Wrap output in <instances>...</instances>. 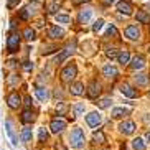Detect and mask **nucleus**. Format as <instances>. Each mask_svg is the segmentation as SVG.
Returning a JSON list of instances; mask_svg holds the SVG:
<instances>
[{"label": "nucleus", "mask_w": 150, "mask_h": 150, "mask_svg": "<svg viewBox=\"0 0 150 150\" xmlns=\"http://www.w3.org/2000/svg\"><path fill=\"white\" fill-rule=\"evenodd\" d=\"M84 142H86V139H84V132H83V130H81L79 127L73 129V132H71V135H69L71 147H73V149H83Z\"/></svg>", "instance_id": "1"}, {"label": "nucleus", "mask_w": 150, "mask_h": 150, "mask_svg": "<svg viewBox=\"0 0 150 150\" xmlns=\"http://www.w3.org/2000/svg\"><path fill=\"white\" fill-rule=\"evenodd\" d=\"M20 48V36L17 33H10L7 38V51L8 53H17Z\"/></svg>", "instance_id": "2"}, {"label": "nucleus", "mask_w": 150, "mask_h": 150, "mask_svg": "<svg viewBox=\"0 0 150 150\" xmlns=\"http://www.w3.org/2000/svg\"><path fill=\"white\" fill-rule=\"evenodd\" d=\"M76 73H78V69H76V66L74 64H68L64 69L61 71V78H63V81H71V79H74L76 78Z\"/></svg>", "instance_id": "3"}, {"label": "nucleus", "mask_w": 150, "mask_h": 150, "mask_svg": "<svg viewBox=\"0 0 150 150\" xmlns=\"http://www.w3.org/2000/svg\"><path fill=\"white\" fill-rule=\"evenodd\" d=\"M5 130H7V135L10 137L12 145L17 147V145H18V139H17V134H15V129H13V124H12V120H5Z\"/></svg>", "instance_id": "4"}, {"label": "nucleus", "mask_w": 150, "mask_h": 150, "mask_svg": "<svg viewBox=\"0 0 150 150\" xmlns=\"http://www.w3.org/2000/svg\"><path fill=\"white\" fill-rule=\"evenodd\" d=\"M64 129H66V120H63V119H53L51 124H50V130L53 134H59Z\"/></svg>", "instance_id": "5"}, {"label": "nucleus", "mask_w": 150, "mask_h": 150, "mask_svg": "<svg viewBox=\"0 0 150 150\" xmlns=\"http://www.w3.org/2000/svg\"><path fill=\"white\" fill-rule=\"evenodd\" d=\"M86 122H88L89 127H97L102 122V115L99 112H91V114L86 115Z\"/></svg>", "instance_id": "6"}, {"label": "nucleus", "mask_w": 150, "mask_h": 150, "mask_svg": "<svg viewBox=\"0 0 150 150\" xmlns=\"http://www.w3.org/2000/svg\"><path fill=\"white\" fill-rule=\"evenodd\" d=\"M7 102L12 109H17L20 104H22V97L18 96V93H10L8 97H7Z\"/></svg>", "instance_id": "7"}, {"label": "nucleus", "mask_w": 150, "mask_h": 150, "mask_svg": "<svg viewBox=\"0 0 150 150\" xmlns=\"http://www.w3.org/2000/svg\"><path fill=\"white\" fill-rule=\"evenodd\" d=\"M124 33H125V36L129 40H139V36H140V31H139V28L135 25H129Z\"/></svg>", "instance_id": "8"}, {"label": "nucleus", "mask_w": 150, "mask_h": 150, "mask_svg": "<svg viewBox=\"0 0 150 150\" xmlns=\"http://www.w3.org/2000/svg\"><path fill=\"white\" fill-rule=\"evenodd\" d=\"M119 129H120V132H124L125 135H130V134H134V130H135V124H134L132 120H124L119 125Z\"/></svg>", "instance_id": "9"}, {"label": "nucleus", "mask_w": 150, "mask_h": 150, "mask_svg": "<svg viewBox=\"0 0 150 150\" xmlns=\"http://www.w3.org/2000/svg\"><path fill=\"white\" fill-rule=\"evenodd\" d=\"M117 10H119L120 13H124V15H130L132 13V5H130L129 0H122V2L117 4Z\"/></svg>", "instance_id": "10"}, {"label": "nucleus", "mask_w": 150, "mask_h": 150, "mask_svg": "<svg viewBox=\"0 0 150 150\" xmlns=\"http://www.w3.org/2000/svg\"><path fill=\"white\" fill-rule=\"evenodd\" d=\"M120 93H122L125 97H130V99L137 97V91L132 88V86H129V84H122V86H120Z\"/></svg>", "instance_id": "11"}, {"label": "nucleus", "mask_w": 150, "mask_h": 150, "mask_svg": "<svg viewBox=\"0 0 150 150\" xmlns=\"http://www.w3.org/2000/svg\"><path fill=\"white\" fill-rule=\"evenodd\" d=\"M144 66H145V58L142 56V54H137L132 59V63H130V68L132 69H142Z\"/></svg>", "instance_id": "12"}, {"label": "nucleus", "mask_w": 150, "mask_h": 150, "mask_svg": "<svg viewBox=\"0 0 150 150\" xmlns=\"http://www.w3.org/2000/svg\"><path fill=\"white\" fill-rule=\"evenodd\" d=\"M102 74L106 76V78H115V76L119 74V71H117L115 66H112V64H106V66L102 68Z\"/></svg>", "instance_id": "13"}, {"label": "nucleus", "mask_w": 150, "mask_h": 150, "mask_svg": "<svg viewBox=\"0 0 150 150\" xmlns=\"http://www.w3.org/2000/svg\"><path fill=\"white\" fill-rule=\"evenodd\" d=\"M91 17H93V10L91 8H84L79 12V15H78V20H79V23H88L89 20H91Z\"/></svg>", "instance_id": "14"}, {"label": "nucleus", "mask_w": 150, "mask_h": 150, "mask_svg": "<svg viewBox=\"0 0 150 150\" xmlns=\"http://www.w3.org/2000/svg\"><path fill=\"white\" fill-rule=\"evenodd\" d=\"M63 35H64V30L59 28L58 25H54V27H51L48 30V36L50 38H54V40H56V38H63Z\"/></svg>", "instance_id": "15"}, {"label": "nucleus", "mask_w": 150, "mask_h": 150, "mask_svg": "<svg viewBox=\"0 0 150 150\" xmlns=\"http://www.w3.org/2000/svg\"><path fill=\"white\" fill-rule=\"evenodd\" d=\"M99 94H101V86H99L97 83H91V86H89V91H88V96L91 97V99H96Z\"/></svg>", "instance_id": "16"}, {"label": "nucleus", "mask_w": 150, "mask_h": 150, "mask_svg": "<svg viewBox=\"0 0 150 150\" xmlns=\"http://www.w3.org/2000/svg\"><path fill=\"white\" fill-rule=\"evenodd\" d=\"M125 114H129V109H125V107H114L112 112H110V115H112L114 119H120V117H124Z\"/></svg>", "instance_id": "17"}, {"label": "nucleus", "mask_w": 150, "mask_h": 150, "mask_svg": "<svg viewBox=\"0 0 150 150\" xmlns=\"http://www.w3.org/2000/svg\"><path fill=\"white\" fill-rule=\"evenodd\" d=\"M135 18H137V22H140V23H149L150 22V15L147 13L145 10H139Z\"/></svg>", "instance_id": "18"}, {"label": "nucleus", "mask_w": 150, "mask_h": 150, "mask_svg": "<svg viewBox=\"0 0 150 150\" xmlns=\"http://www.w3.org/2000/svg\"><path fill=\"white\" fill-rule=\"evenodd\" d=\"M71 93L74 94V96H81L84 94V84L83 83H74L71 86Z\"/></svg>", "instance_id": "19"}, {"label": "nucleus", "mask_w": 150, "mask_h": 150, "mask_svg": "<svg viewBox=\"0 0 150 150\" xmlns=\"http://www.w3.org/2000/svg\"><path fill=\"white\" fill-rule=\"evenodd\" d=\"M40 7H41L40 2H31L30 5H27V7H25V10H27L28 17H30V15H35L36 13V8H40Z\"/></svg>", "instance_id": "20"}, {"label": "nucleus", "mask_w": 150, "mask_h": 150, "mask_svg": "<svg viewBox=\"0 0 150 150\" xmlns=\"http://www.w3.org/2000/svg\"><path fill=\"white\" fill-rule=\"evenodd\" d=\"M36 97H38V99H40V101H46V99H48V91H46V89L45 88H40V86H38V88H36Z\"/></svg>", "instance_id": "21"}, {"label": "nucleus", "mask_w": 150, "mask_h": 150, "mask_svg": "<svg viewBox=\"0 0 150 150\" xmlns=\"http://www.w3.org/2000/svg\"><path fill=\"white\" fill-rule=\"evenodd\" d=\"M31 137H33V134H31V129L30 127H25L22 130V140L25 142V144H28V142H31Z\"/></svg>", "instance_id": "22"}, {"label": "nucleus", "mask_w": 150, "mask_h": 150, "mask_svg": "<svg viewBox=\"0 0 150 150\" xmlns=\"http://www.w3.org/2000/svg\"><path fill=\"white\" fill-rule=\"evenodd\" d=\"M35 30H33V28H25V30H23V38H25V40H28V41H31V40H35Z\"/></svg>", "instance_id": "23"}, {"label": "nucleus", "mask_w": 150, "mask_h": 150, "mask_svg": "<svg viewBox=\"0 0 150 150\" xmlns=\"http://www.w3.org/2000/svg\"><path fill=\"white\" fill-rule=\"evenodd\" d=\"M132 147L135 150H145V142L137 137V139H134V140H132Z\"/></svg>", "instance_id": "24"}, {"label": "nucleus", "mask_w": 150, "mask_h": 150, "mask_svg": "<svg viewBox=\"0 0 150 150\" xmlns=\"http://www.w3.org/2000/svg\"><path fill=\"white\" fill-rule=\"evenodd\" d=\"M117 59H119L120 64H127V63L130 61V54H129L127 51H122V53L117 54Z\"/></svg>", "instance_id": "25"}, {"label": "nucleus", "mask_w": 150, "mask_h": 150, "mask_svg": "<svg viewBox=\"0 0 150 150\" xmlns=\"http://www.w3.org/2000/svg\"><path fill=\"white\" fill-rule=\"evenodd\" d=\"M71 53H73V50H71V48H66V50H64V51H63V53H59V54H58V56H56V59H54V61H56V63H61L63 59H66V58L69 56Z\"/></svg>", "instance_id": "26"}, {"label": "nucleus", "mask_w": 150, "mask_h": 150, "mask_svg": "<svg viewBox=\"0 0 150 150\" xmlns=\"http://www.w3.org/2000/svg\"><path fill=\"white\" fill-rule=\"evenodd\" d=\"M93 139L97 144H104V142H106V137H104V134H102L101 130H96V132L93 134Z\"/></svg>", "instance_id": "27"}, {"label": "nucleus", "mask_w": 150, "mask_h": 150, "mask_svg": "<svg viewBox=\"0 0 150 150\" xmlns=\"http://www.w3.org/2000/svg\"><path fill=\"white\" fill-rule=\"evenodd\" d=\"M56 22L58 23H64V25H66V23L71 22V18H69V15H66V13H58L56 15Z\"/></svg>", "instance_id": "28"}, {"label": "nucleus", "mask_w": 150, "mask_h": 150, "mask_svg": "<svg viewBox=\"0 0 150 150\" xmlns=\"http://www.w3.org/2000/svg\"><path fill=\"white\" fill-rule=\"evenodd\" d=\"M135 81H137V84H140V86H145L147 83H149V78H147V74H137L135 76Z\"/></svg>", "instance_id": "29"}, {"label": "nucleus", "mask_w": 150, "mask_h": 150, "mask_svg": "<svg viewBox=\"0 0 150 150\" xmlns=\"http://www.w3.org/2000/svg\"><path fill=\"white\" fill-rule=\"evenodd\" d=\"M31 120H33V114L30 112V109H27V110L22 114V122L28 124V122H31Z\"/></svg>", "instance_id": "30"}, {"label": "nucleus", "mask_w": 150, "mask_h": 150, "mask_svg": "<svg viewBox=\"0 0 150 150\" xmlns=\"http://www.w3.org/2000/svg\"><path fill=\"white\" fill-rule=\"evenodd\" d=\"M110 102H112V101H110V97H102L101 101L97 102V106L101 107V109H106V107L110 106Z\"/></svg>", "instance_id": "31"}, {"label": "nucleus", "mask_w": 150, "mask_h": 150, "mask_svg": "<svg viewBox=\"0 0 150 150\" xmlns=\"http://www.w3.org/2000/svg\"><path fill=\"white\" fill-rule=\"evenodd\" d=\"M84 109H86V107H84V102H78V104L74 106V114L76 115H83Z\"/></svg>", "instance_id": "32"}, {"label": "nucleus", "mask_w": 150, "mask_h": 150, "mask_svg": "<svg viewBox=\"0 0 150 150\" xmlns=\"http://www.w3.org/2000/svg\"><path fill=\"white\" fill-rule=\"evenodd\" d=\"M46 139H48V132H46V129H38V140L40 142H45L46 140Z\"/></svg>", "instance_id": "33"}, {"label": "nucleus", "mask_w": 150, "mask_h": 150, "mask_svg": "<svg viewBox=\"0 0 150 150\" xmlns=\"http://www.w3.org/2000/svg\"><path fill=\"white\" fill-rule=\"evenodd\" d=\"M102 25H104V20H101V18H99V20H96V22H94V25H93V31H99L102 28Z\"/></svg>", "instance_id": "34"}, {"label": "nucleus", "mask_w": 150, "mask_h": 150, "mask_svg": "<svg viewBox=\"0 0 150 150\" xmlns=\"http://www.w3.org/2000/svg\"><path fill=\"white\" fill-rule=\"evenodd\" d=\"M18 81H20V79H18V76H15V74H12V76L8 78V84H10V86H15Z\"/></svg>", "instance_id": "35"}, {"label": "nucleus", "mask_w": 150, "mask_h": 150, "mask_svg": "<svg viewBox=\"0 0 150 150\" xmlns=\"http://www.w3.org/2000/svg\"><path fill=\"white\" fill-rule=\"evenodd\" d=\"M58 7H59V4H58V2H53V4H51V5L48 7V12H50V13H54Z\"/></svg>", "instance_id": "36"}, {"label": "nucleus", "mask_w": 150, "mask_h": 150, "mask_svg": "<svg viewBox=\"0 0 150 150\" xmlns=\"http://www.w3.org/2000/svg\"><path fill=\"white\" fill-rule=\"evenodd\" d=\"M107 35H112V36H115V35H117V28H115L114 27V25H110V27L109 28H107Z\"/></svg>", "instance_id": "37"}, {"label": "nucleus", "mask_w": 150, "mask_h": 150, "mask_svg": "<svg viewBox=\"0 0 150 150\" xmlns=\"http://www.w3.org/2000/svg\"><path fill=\"white\" fill-rule=\"evenodd\" d=\"M18 2H20V0H8V4H7V7H8V8H13V7L18 4Z\"/></svg>", "instance_id": "38"}, {"label": "nucleus", "mask_w": 150, "mask_h": 150, "mask_svg": "<svg viewBox=\"0 0 150 150\" xmlns=\"http://www.w3.org/2000/svg\"><path fill=\"white\" fill-rule=\"evenodd\" d=\"M20 18H22V20H27L28 18V13H27V10L25 8H22V12H20Z\"/></svg>", "instance_id": "39"}, {"label": "nucleus", "mask_w": 150, "mask_h": 150, "mask_svg": "<svg viewBox=\"0 0 150 150\" xmlns=\"http://www.w3.org/2000/svg\"><path fill=\"white\" fill-rule=\"evenodd\" d=\"M106 54L109 58H115V54H117V53H115V50H109V51H106Z\"/></svg>", "instance_id": "40"}, {"label": "nucleus", "mask_w": 150, "mask_h": 150, "mask_svg": "<svg viewBox=\"0 0 150 150\" xmlns=\"http://www.w3.org/2000/svg\"><path fill=\"white\" fill-rule=\"evenodd\" d=\"M23 66H25V69H27V71H30L31 68H33V64H31L30 61H25V64H23Z\"/></svg>", "instance_id": "41"}, {"label": "nucleus", "mask_w": 150, "mask_h": 150, "mask_svg": "<svg viewBox=\"0 0 150 150\" xmlns=\"http://www.w3.org/2000/svg\"><path fill=\"white\" fill-rule=\"evenodd\" d=\"M145 140L150 144V132H147V135H145Z\"/></svg>", "instance_id": "42"}, {"label": "nucleus", "mask_w": 150, "mask_h": 150, "mask_svg": "<svg viewBox=\"0 0 150 150\" xmlns=\"http://www.w3.org/2000/svg\"><path fill=\"white\" fill-rule=\"evenodd\" d=\"M83 2H88V0H74L76 5H78V4H83Z\"/></svg>", "instance_id": "43"}, {"label": "nucleus", "mask_w": 150, "mask_h": 150, "mask_svg": "<svg viewBox=\"0 0 150 150\" xmlns=\"http://www.w3.org/2000/svg\"><path fill=\"white\" fill-rule=\"evenodd\" d=\"M104 2H106V4H110V2H114V0H104Z\"/></svg>", "instance_id": "44"}, {"label": "nucleus", "mask_w": 150, "mask_h": 150, "mask_svg": "<svg viewBox=\"0 0 150 150\" xmlns=\"http://www.w3.org/2000/svg\"><path fill=\"white\" fill-rule=\"evenodd\" d=\"M149 51H150V48H149Z\"/></svg>", "instance_id": "45"}]
</instances>
